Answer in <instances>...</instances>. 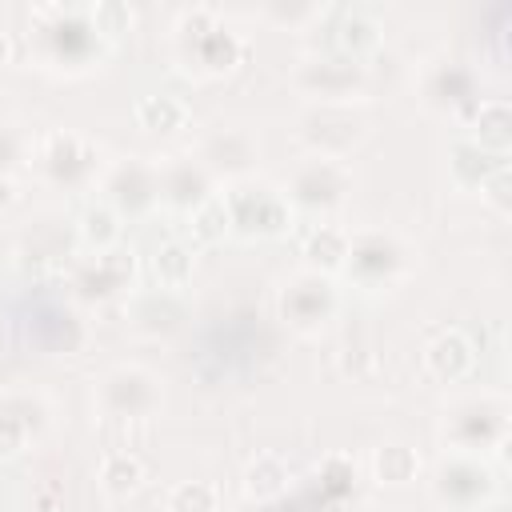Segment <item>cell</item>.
<instances>
[{
    "label": "cell",
    "instance_id": "6da1fadb",
    "mask_svg": "<svg viewBox=\"0 0 512 512\" xmlns=\"http://www.w3.org/2000/svg\"><path fill=\"white\" fill-rule=\"evenodd\" d=\"M32 48L48 68L64 72H84L108 40L92 24V8H64V4H40L32 12Z\"/></svg>",
    "mask_w": 512,
    "mask_h": 512
},
{
    "label": "cell",
    "instance_id": "7a4b0ae2",
    "mask_svg": "<svg viewBox=\"0 0 512 512\" xmlns=\"http://www.w3.org/2000/svg\"><path fill=\"white\" fill-rule=\"evenodd\" d=\"M508 416L512 404L500 392H468L456 396L444 408V440L452 444L448 452H472L488 456L508 444Z\"/></svg>",
    "mask_w": 512,
    "mask_h": 512
},
{
    "label": "cell",
    "instance_id": "3957f363",
    "mask_svg": "<svg viewBox=\"0 0 512 512\" xmlns=\"http://www.w3.org/2000/svg\"><path fill=\"white\" fill-rule=\"evenodd\" d=\"M356 288L364 292H380L400 284L412 272V248L384 228H360L348 232V252H344V268H340Z\"/></svg>",
    "mask_w": 512,
    "mask_h": 512
},
{
    "label": "cell",
    "instance_id": "277c9868",
    "mask_svg": "<svg viewBox=\"0 0 512 512\" xmlns=\"http://www.w3.org/2000/svg\"><path fill=\"white\" fill-rule=\"evenodd\" d=\"M428 492L444 512H476L496 492V472L484 456L444 452L428 476Z\"/></svg>",
    "mask_w": 512,
    "mask_h": 512
},
{
    "label": "cell",
    "instance_id": "5b68a950",
    "mask_svg": "<svg viewBox=\"0 0 512 512\" xmlns=\"http://www.w3.org/2000/svg\"><path fill=\"white\" fill-rule=\"evenodd\" d=\"M176 48L196 72H228L244 56V40L228 32L212 8H188L176 24Z\"/></svg>",
    "mask_w": 512,
    "mask_h": 512
},
{
    "label": "cell",
    "instance_id": "8992f818",
    "mask_svg": "<svg viewBox=\"0 0 512 512\" xmlns=\"http://www.w3.org/2000/svg\"><path fill=\"white\" fill-rule=\"evenodd\" d=\"M368 132V120L352 104H308L296 120V140L308 148V156L344 160Z\"/></svg>",
    "mask_w": 512,
    "mask_h": 512
},
{
    "label": "cell",
    "instance_id": "52a82bcc",
    "mask_svg": "<svg viewBox=\"0 0 512 512\" xmlns=\"http://www.w3.org/2000/svg\"><path fill=\"white\" fill-rule=\"evenodd\" d=\"M220 200H224V212H228V228H236L244 236H276L292 220V208H288L284 192L256 180V176L232 180Z\"/></svg>",
    "mask_w": 512,
    "mask_h": 512
},
{
    "label": "cell",
    "instance_id": "ba28073f",
    "mask_svg": "<svg viewBox=\"0 0 512 512\" xmlns=\"http://www.w3.org/2000/svg\"><path fill=\"white\" fill-rule=\"evenodd\" d=\"M292 84L312 104H352L364 92V64L340 52H308L296 60Z\"/></svg>",
    "mask_w": 512,
    "mask_h": 512
},
{
    "label": "cell",
    "instance_id": "9c48e42d",
    "mask_svg": "<svg viewBox=\"0 0 512 512\" xmlns=\"http://www.w3.org/2000/svg\"><path fill=\"white\" fill-rule=\"evenodd\" d=\"M276 308H280V320L292 332L316 336V332H324L332 324V316L340 308V296L332 288V276L304 268V272H296V276L284 280V288L276 296Z\"/></svg>",
    "mask_w": 512,
    "mask_h": 512
},
{
    "label": "cell",
    "instance_id": "30bf717a",
    "mask_svg": "<svg viewBox=\"0 0 512 512\" xmlns=\"http://www.w3.org/2000/svg\"><path fill=\"white\" fill-rule=\"evenodd\" d=\"M352 188V172L344 160H324V156H304L296 168H292V180L284 188V200L288 208H300V212H332L344 204Z\"/></svg>",
    "mask_w": 512,
    "mask_h": 512
},
{
    "label": "cell",
    "instance_id": "8fae6325",
    "mask_svg": "<svg viewBox=\"0 0 512 512\" xmlns=\"http://www.w3.org/2000/svg\"><path fill=\"white\" fill-rule=\"evenodd\" d=\"M160 380L140 364H116L96 384V404L108 420H148L160 408Z\"/></svg>",
    "mask_w": 512,
    "mask_h": 512
},
{
    "label": "cell",
    "instance_id": "7c38bea8",
    "mask_svg": "<svg viewBox=\"0 0 512 512\" xmlns=\"http://www.w3.org/2000/svg\"><path fill=\"white\" fill-rule=\"evenodd\" d=\"M32 164L56 188H84L100 168V152L80 132H48V136H40Z\"/></svg>",
    "mask_w": 512,
    "mask_h": 512
},
{
    "label": "cell",
    "instance_id": "4fadbf2b",
    "mask_svg": "<svg viewBox=\"0 0 512 512\" xmlns=\"http://www.w3.org/2000/svg\"><path fill=\"white\" fill-rule=\"evenodd\" d=\"M104 204L116 208L120 216H144L160 204V180H156V160L144 156H120L104 168L100 176Z\"/></svg>",
    "mask_w": 512,
    "mask_h": 512
},
{
    "label": "cell",
    "instance_id": "5bb4252c",
    "mask_svg": "<svg viewBox=\"0 0 512 512\" xmlns=\"http://www.w3.org/2000/svg\"><path fill=\"white\" fill-rule=\"evenodd\" d=\"M196 160L208 168L212 180H228L232 184V180L252 176V168L260 160V144H256L252 128H244V124H216L200 140Z\"/></svg>",
    "mask_w": 512,
    "mask_h": 512
},
{
    "label": "cell",
    "instance_id": "9a60e30c",
    "mask_svg": "<svg viewBox=\"0 0 512 512\" xmlns=\"http://www.w3.org/2000/svg\"><path fill=\"white\" fill-rule=\"evenodd\" d=\"M156 180H160V200L180 208V212H196L200 204H208L216 192V180L208 176V168L196 160V152L188 156H164L156 160Z\"/></svg>",
    "mask_w": 512,
    "mask_h": 512
},
{
    "label": "cell",
    "instance_id": "2e32d148",
    "mask_svg": "<svg viewBox=\"0 0 512 512\" xmlns=\"http://www.w3.org/2000/svg\"><path fill=\"white\" fill-rule=\"evenodd\" d=\"M132 252H124L120 244L116 248H104V252H92L76 264L72 272V288L80 300L88 304H100V300H112L120 296L128 284H132Z\"/></svg>",
    "mask_w": 512,
    "mask_h": 512
},
{
    "label": "cell",
    "instance_id": "e0dca14e",
    "mask_svg": "<svg viewBox=\"0 0 512 512\" xmlns=\"http://www.w3.org/2000/svg\"><path fill=\"white\" fill-rule=\"evenodd\" d=\"M48 428V404L36 392H0V456L24 452Z\"/></svg>",
    "mask_w": 512,
    "mask_h": 512
},
{
    "label": "cell",
    "instance_id": "ac0fdd59",
    "mask_svg": "<svg viewBox=\"0 0 512 512\" xmlns=\"http://www.w3.org/2000/svg\"><path fill=\"white\" fill-rule=\"evenodd\" d=\"M420 88H424V104L428 108H464V104H476V76L464 60L456 56H436L424 64L420 72Z\"/></svg>",
    "mask_w": 512,
    "mask_h": 512
},
{
    "label": "cell",
    "instance_id": "d6986e66",
    "mask_svg": "<svg viewBox=\"0 0 512 512\" xmlns=\"http://www.w3.org/2000/svg\"><path fill=\"white\" fill-rule=\"evenodd\" d=\"M180 320H184V304H180V292L172 288L136 292L128 304V324L140 336H168L180 328Z\"/></svg>",
    "mask_w": 512,
    "mask_h": 512
},
{
    "label": "cell",
    "instance_id": "ffe728a7",
    "mask_svg": "<svg viewBox=\"0 0 512 512\" xmlns=\"http://www.w3.org/2000/svg\"><path fill=\"white\" fill-rule=\"evenodd\" d=\"M500 168H508V156L488 152V148H480L476 140H456V144H452L448 172H452V180H456L460 188H480V184H484L492 172H500Z\"/></svg>",
    "mask_w": 512,
    "mask_h": 512
},
{
    "label": "cell",
    "instance_id": "44dd1931",
    "mask_svg": "<svg viewBox=\"0 0 512 512\" xmlns=\"http://www.w3.org/2000/svg\"><path fill=\"white\" fill-rule=\"evenodd\" d=\"M424 368H428L436 380H444V384L460 380V376L472 368V344H468V336H464V332H440V336L424 348Z\"/></svg>",
    "mask_w": 512,
    "mask_h": 512
},
{
    "label": "cell",
    "instance_id": "7402d4cb",
    "mask_svg": "<svg viewBox=\"0 0 512 512\" xmlns=\"http://www.w3.org/2000/svg\"><path fill=\"white\" fill-rule=\"evenodd\" d=\"M372 44H376V24L360 8H352V12H340V24H332V36L324 40L320 52H340V56L360 60V52L372 48Z\"/></svg>",
    "mask_w": 512,
    "mask_h": 512
},
{
    "label": "cell",
    "instance_id": "603a6c76",
    "mask_svg": "<svg viewBox=\"0 0 512 512\" xmlns=\"http://www.w3.org/2000/svg\"><path fill=\"white\" fill-rule=\"evenodd\" d=\"M344 252H348V232L344 228H332V224H320L308 236V244H304L308 268L312 272H324V276H332V272L344 268Z\"/></svg>",
    "mask_w": 512,
    "mask_h": 512
},
{
    "label": "cell",
    "instance_id": "cb8c5ba5",
    "mask_svg": "<svg viewBox=\"0 0 512 512\" xmlns=\"http://www.w3.org/2000/svg\"><path fill=\"white\" fill-rule=\"evenodd\" d=\"M472 128H476L472 140H476L480 148L508 156V104H504V100H480Z\"/></svg>",
    "mask_w": 512,
    "mask_h": 512
},
{
    "label": "cell",
    "instance_id": "d4e9b609",
    "mask_svg": "<svg viewBox=\"0 0 512 512\" xmlns=\"http://www.w3.org/2000/svg\"><path fill=\"white\" fill-rule=\"evenodd\" d=\"M80 240L92 248V252H104V248H116L120 244V212L108 208L104 200L88 204L84 216H80Z\"/></svg>",
    "mask_w": 512,
    "mask_h": 512
},
{
    "label": "cell",
    "instance_id": "484cf974",
    "mask_svg": "<svg viewBox=\"0 0 512 512\" xmlns=\"http://www.w3.org/2000/svg\"><path fill=\"white\" fill-rule=\"evenodd\" d=\"M144 480V464L132 456V452H108L104 464H100V484L108 496H128L136 492Z\"/></svg>",
    "mask_w": 512,
    "mask_h": 512
},
{
    "label": "cell",
    "instance_id": "4316f807",
    "mask_svg": "<svg viewBox=\"0 0 512 512\" xmlns=\"http://www.w3.org/2000/svg\"><path fill=\"white\" fill-rule=\"evenodd\" d=\"M152 272L160 280V288H184L188 276H192V252L184 244H160L156 256H152Z\"/></svg>",
    "mask_w": 512,
    "mask_h": 512
},
{
    "label": "cell",
    "instance_id": "83f0119b",
    "mask_svg": "<svg viewBox=\"0 0 512 512\" xmlns=\"http://www.w3.org/2000/svg\"><path fill=\"white\" fill-rule=\"evenodd\" d=\"M284 484H288V468L280 464V456L264 452V456H256V460L248 464V492H252L256 500H272V496H280Z\"/></svg>",
    "mask_w": 512,
    "mask_h": 512
},
{
    "label": "cell",
    "instance_id": "f1b7e54d",
    "mask_svg": "<svg viewBox=\"0 0 512 512\" xmlns=\"http://www.w3.org/2000/svg\"><path fill=\"white\" fill-rule=\"evenodd\" d=\"M136 120H140L144 128L168 132V128H180V124L188 120V108H184L176 96H144V100L136 104Z\"/></svg>",
    "mask_w": 512,
    "mask_h": 512
},
{
    "label": "cell",
    "instance_id": "f546056e",
    "mask_svg": "<svg viewBox=\"0 0 512 512\" xmlns=\"http://www.w3.org/2000/svg\"><path fill=\"white\" fill-rule=\"evenodd\" d=\"M416 472V456L404 448V444H384L376 448V476L388 480V484H400V480H412Z\"/></svg>",
    "mask_w": 512,
    "mask_h": 512
},
{
    "label": "cell",
    "instance_id": "4dcf8cb0",
    "mask_svg": "<svg viewBox=\"0 0 512 512\" xmlns=\"http://www.w3.org/2000/svg\"><path fill=\"white\" fill-rule=\"evenodd\" d=\"M168 508L172 512H216V488L204 484V480L176 484L172 496H168Z\"/></svg>",
    "mask_w": 512,
    "mask_h": 512
},
{
    "label": "cell",
    "instance_id": "1f68e13d",
    "mask_svg": "<svg viewBox=\"0 0 512 512\" xmlns=\"http://www.w3.org/2000/svg\"><path fill=\"white\" fill-rule=\"evenodd\" d=\"M192 228H196V236H200V240H216V236H224V232H228L224 200H220V196H212L208 204H200V208L192 212Z\"/></svg>",
    "mask_w": 512,
    "mask_h": 512
},
{
    "label": "cell",
    "instance_id": "d6a6232c",
    "mask_svg": "<svg viewBox=\"0 0 512 512\" xmlns=\"http://www.w3.org/2000/svg\"><path fill=\"white\" fill-rule=\"evenodd\" d=\"M128 20H132V16H128L124 4H96V8H92V24H96V32H100L104 40H112Z\"/></svg>",
    "mask_w": 512,
    "mask_h": 512
},
{
    "label": "cell",
    "instance_id": "836d02e7",
    "mask_svg": "<svg viewBox=\"0 0 512 512\" xmlns=\"http://www.w3.org/2000/svg\"><path fill=\"white\" fill-rule=\"evenodd\" d=\"M264 16H272V20H280V24H304V20H320V16H324V8H320V4H296V8L268 4V8H264Z\"/></svg>",
    "mask_w": 512,
    "mask_h": 512
},
{
    "label": "cell",
    "instance_id": "e575fe53",
    "mask_svg": "<svg viewBox=\"0 0 512 512\" xmlns=\"http://www.w3.org/2000/svg\"><path fill=\"white\" fill-rule=\"evenodd\" d=\"M24 156V136L12 124H0V176H8V168Z\"/></svg>",
    "mask_w": 512,
    "mask_h": 512
},
{
    "label": "cell",
    "instance_id": "d590c367",
    "mask_svg": "<svg viewBox=\"0 0 512 512\" xmlns=\"http://www.w3.org/2000/svg\"><path fill=\"white\" fill-rule=\"evenodd\" d=\"M480 192H484V200H488L496 212H508V208H512V200H508V168L492 172V176L480 184Z\"/></svg>",
    "mask_w": 512,
    "mask_h": 512
},
{
    "label": "cell",
    "instance_id": "8d00e7d4",
    "mask_svg": "<svg viewBox=\"0 0 512 512\" xmlns=\"http://www.w3.org/2000/svg\"><path fill=\"white\" fill-rule=\"evenodd\" d=\"M16 200V180L12 176H0V208H8Z\"/></svg>",
    "mask_w": 512,
    "mask_h": 512
}]
</instances>
